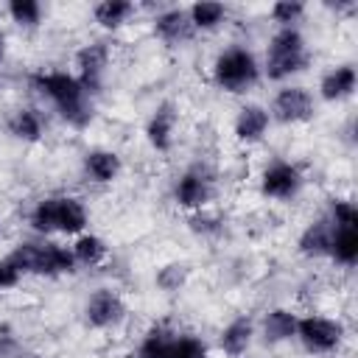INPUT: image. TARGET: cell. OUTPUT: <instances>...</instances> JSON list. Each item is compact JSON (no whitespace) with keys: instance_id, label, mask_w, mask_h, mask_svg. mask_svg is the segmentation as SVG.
Wrapping results in <instances>:
<instances>
[{"instance_id":"11","label":"cell","mask_w":358,"mask_h":358,"mask_svg":"<svg viewBox=\"0 0 358 358\" xmlns=\"http://www.w3.org/2000/svg\"><path fill=\"white\" fill-rule=\"evenodd\" d=\"M173 199H176V204L179 207H185V210H204L207 207V201L213 199V179L204 173V171H199V168H190V171H185L182 176H179V182H176V187H173Z\"/></svg>"},{"instance_id":"25","label":"cell","mask_w":358,"mask_h":358,"mask_svg":"<svg viewBox=\"0 0 358 358\" xmlns=\"http://www.w3.org/2000/svg\"><path fill=\"white\" fill-rule=\"evenodd\" d=\"M187 17H190V22H193L196 31H213V28H218L227 20V6L224 3H207V0H201V3H193L187 8Z\"/></svg>"},{"instance_id":"33","label":"cell","mask_w":358,"mask_h":358,"mask_svg":"<svg viewBox=\"0 0 358 358\" xmlns=\"http://www.w3.org/2000/svg\"><path fill=\"white\" fill-rule=\"evenodd\" d=\"M22 280V271L11 263V257L6 255L3 260H0V291H8V288H14L17 282Z\"/></svg>"},{"instance_id":"22","label":"cell","mask_w":358,"mask_h":358,"mask_svg":"<svg viewBox=\"0 0 358 358\" xmlns=\"http://www.w3.org/2000/svg\"><path fill=\"white\" fill-rule=\"evenodd\" d=\"M330 257L341 266H355L358 260V227H336Z\"/></svg>"},{"instance_id":"19","label":"cell","mask_w":358,"mask_h":358,"mask_svg":"<svg viewBox=\"0 0 358 358\" xmlns=\"http://www.w3.org/2000/svg\"><path fill=\"white\" fill-rule=\"evenodd\" d=\"M296 322H299V319H296L291 310H285V308L268 310L266 319H263V336H266V341L280 344V341L294 338V336H296Z\"/></svg>"},{"instance_id":"23","label":"cell","mask_w":358,"mask_h":358,"mask_svg":"<svg viewBox=\"0 0 358 358\" xmlns=\"http://www.w3.org/2000/svg\"><path fill=\"white\" fill-rule=\"evenodd\" d=\"M131 14H134V3H129V0H103L92 8L95 22L103 28H120L129 22Z\"/></svg>"},{"instance_id":"35","label":"cell","mask_w":358,"mask_h":358,"mask_svg":"<svg viewBox=\"0 0 358 358\" xmlns=\"http://www.w3.org/2000/svg\"><path fill=\"white\" fill-rule=\"evenodd\" d=\"M0 232H3V224H0Z\"/></svg>"},{"instance_id":"27","label":"cell","mask_w":358,"mask_h":358,"mask_svg":"<svg viewBox=\"0 0 358 358\" xmlns=\"http://www.w3.org/2000/svg\"><path fill=\"white\" fill-rule=\"evenodd\" d=\"M185 282H187V266L185 263H168L157 271V285L165 294H176Z\"/></svg>"},{"instance_id":"10","label":"cell","mask_w":358,"mask_h":358,"mask_svg":"<svg viewBox=\"0 0 358 358\" xmlns=\"http://www.w3.org/2000/svg\"><path fill=\"white\" fill-rule=\"evenodd\" d=\"M76 67H78V81L87 90V95H95L101 90L103 70L109 67V48L106 42H90L76 53Z\"/></svg>"},{"instance_id":"2","label":"cell","mask_w":358,"mask_h":358,"mask_svg":"<svg viewBox=\"0 0 358 358\" xmlns=\"http://www.w3.org/2000/svg\"><path fill=\"white\" fill-rule=\"evenodd\" d=\"M28 221L42 235H48V232L81 235L90 224V215H87V207L73 196H48L42 201H36Z\"/></svg>"},{"instance_id":"9","label":"cell","mask_w":358,"mask_h":358,"mask_svg":"<svg viewBox=\"0 0 358 358\" xmlns=\"http://www.w3.org/2000/svg\"><path fill=\"white\" fill-rule=\"evenodd\" d=\"M302 187V173L296 165L285 162V159H277L271 162L263 173H260V193L268 196V199H280V201H288L299 193Z\"/></svg>"},{"instance_id":"7","label":"cell","mask_w":358,"mask_h":358,"mask_svg":"<svg viewBox=\"0 0 358 358\" xmlns=\"http://www.w3.org/2000/svg\"><path fill=\"white\" fill-rule=\"evenodd\" d=\"M84 319L95 330H109V327H115V324H120L126 319V302H123V296L117 291L98 288L84 305Z\"/></svg>"},{"instance_id":"30","label":"cell","mask_w":358,"mask_h":358,"mask_svg":"<svg viewBox=\"0 0 358 358\" xmlns=\"http://www.w3.org/2000/svg\"><path fill=\"white\" fill-rule=\"evenodd\" d=\"M0 358H28V350L8 324H0Z\"/></svg>"},{"instance_id":"8","label":"cell","mask_w":358,"mask_h":358,"mask_svg":"<svg viewBox=\"0 0 358 358\" xmlns=\"http://www.w3.org/2000/svg\"><path fill=\"white\" fill-rule=\"evenodd\" d=\"M277 123H305L313 117V98L305 87H282L271 101V115Z\"/></svg>"},{"instance_id":"12","label":"cell","mask_w":358,"mask_h":358,"mask_svg":"<svg viewBox=\"0 0 358 358\" xmlns=\"http://www.w3.org/2000/svg\"><path fill=\"white\" fill-rule=\"evenodd\" d=\"M154 34H157L165 45L176 48V45L190 42L193 34H196V28H193V22H190V17H187L185 8H168V11L157 14V20H154Z\"/></svg>"},{"instance_id":"14","label":"cell","mask_w":358,"mask_h":358,"mask_svg":"<svg viewBox=\"0 0 358 358\" xmlns=\"http://www.w3.org/2000/svg\"><path fill=\"white\" fill-rule=\"evenodd\" d=\"M333 232H336V224L327 218H319L313 224L305 227V232L299 235L296 246L305 257H330V243H333Z\"/></svg>"},{"instance_id":"29","label":"cell","mask_w":358,"mask_h":358,"mask_svg":"<svg viewBox=\"0 0 358 358\" xmlns=\"http://www.w3.org/2000/svg\"><path fill=\"white\" fill-rule=\"evenodd\" d=\"M207 355V347L201 338L196 336H187V333H176L173 338V347H171V358H204Z\"/></svg>"},{"instance_id":"4","label":"cell","mask_w":358,"mask_h":358,"mask_svg":"<svg viewBox=\"0 0 358 358\" xmlns=\"http://www.w3.org/2000/svg\"><path fill=\"white\" fill-rule=\"evenodd\" d=\"M260 78V64L246 48H227L213 62V81L224 92H249Z\"/></svg>"},{"instance_id":"16","label":"cell","mask_w":358,"mask_h":358,"mask_svg":"<svg viewBox=\"0 0 358 358\" xmlns=\"http://www.w3.org/2000/svg\"><path fill=\"white\" fill-rule=\"evenodd\" d=\"M268 120H271L268 109H263L257 103H246L235 117V137L241 143H257V140H263Z\"/></svg>"},{"instance_id":"26","label":"cell","mask_w":358,"mask_h":358,"mask_svg":"<svg viewBox=\"0 0 358 358\" xmlns=\"http://www.w3.org/2000/svg\"><path fill=\"white\" fill-rule=\"evenodd\" d=\"M8 17L22 28H36L42 20V6L36 0H8Z\"/></svg>"},{"instance_id":"18","label":"cell","mask_w":358,"mask_h":358,"mask_svg":"<svg viewBox=\"0 0 358 358\" xmlns=\"http://www.w3.org/2000/svg\"><path fill=\"white\" fill-rule=\"evenodd\" d=\"M252 336H255V324H252V319L238 316V319H232V322L221 330L218 344H221V350H224L229 358H241V355L249 350Z\"/></svg>"},{"instance_id":"1","label":"cell","mask_w":358,"mask_h":358,"mask_svg":"<svg viewBox=\"0 0 358 358\" xmlns=\"http://www.w3.org/2000/svg\"><path fill=\"white\" fill-rule=\"evenodd\" d=\"M34 87L48 95L59 115L73 126V129H87L90 120H92V101L87 95V90L81 87V81L70 73H62V70H48V73H36L34 76Z\"/></svg>"},{"instance_id":"6","label":"cell","mask_w":358,"mask_h":358,"mask_svg":"<svg viewBox=\"0 0 358 358\" xmlns=\"http://www.w3.org/2000/svg\"><path fill=\"white\" fill-rule=\"evenodd\" d=\"M296 338L305 344L308 352H333L341 338H344V327L327 316H305L296 322Z\"/></svg>"},{"instance_id":"32","label":"cell","mask_w":358,"mask_h":358,"mask_svg":"<svg viewBox=\"0 0 358 358\" xmlns=\"http://www.w3.org/2000/svg\"><path fill=\"white\" fill-rule=\"evenodd\" d=\"M190 229L199 232V235H215V232L221 229V221H218L215 215H207L204 210H196V213L190 215Z\"/></svg>"},{"instance_id":"17","label":"cell","mask_w":358,"mask_h":358,"mask_svg":"<svg viewBox=\"0 0 358 358\" xmlns=\"http://www.w3.org/2000/svg\"><path fill=\"white\" fill-rule=\"evenodd\" d=\"M120 157L115 151H106V148H92L87 151L84 157V173L98 182V185H106V182H115L117 173H120Z\"/></svg>"},{"instance_id":"34","label":"cell","mask_w":358,"mask_h":358,"mask_svg":"<svg viewBox=\"0 0 358 358\" xmlns=\"http://www.w3.org/2000/svg\"><path fill=\"white\" fill-rule=\"evenodd\" d=\"M6 62V36L0 34V64Z\"/></svg>"},{"instance_id":"31","label":"cell","mask_w":358,"mask_h":358,"mask_svg":"<svg viewBox=\"0 0 358 358\" xmlns=\"http://www.w3.org/2000/svg\"><path fill=\"white\" fill-rule=\"evenodd\" d=\"M330 221L336 227H358V210L350 201H344V199H333V204H330Z\"/></svg>"},{"instance_id":"21","label":"cell","mask_w":358,"mask_h":358,"mask_svg":"<svg viewBox=\"0 0 358 358\" xmlns=\"http://www.w3.org/2000/svg\"><path fill=\"white\" fill-rule=\"evenodd\" d=\"M70 252H73L76 266H98V263H103V260H106L109 246L103 243V238L81 232V235L76 238V243L70 246Z\"/></svg>"},{"instance_id":"13","label":"cell","mask_w":358,"mask_h":358,"mask_svg":"<svg viewBox=\"0 0 358 358\" xmlns=\"http://www.w3.org/2000/svg\"><path fill=\"white\" fill-rule=\"evenodd\" d=\"M176 106L171 101H162L154 115L148 117V126H145V137L148 143L157 148V151H168L171 143H173V131H176Z\"/></svg>"},{"instance_id":"15","label":"cell","mask_w":358,"mask_h":358,"mask_svg":"<svg viewBox=\"0 0 358 358\" xmlns=\"http://www.w3.org/2000/svg\"><path fill=\"white\" fill-rule=\"evenodd\" d=\"M355 84H358V76H355V67L352 64H341V67H333L322 76L319 81V95L324 101H344L355 92Z\"/></svg>"},{"instance_id":"24","label":"cell","mask_w":358,"mask_h":358,"mask_svg":"<svg viewBox=\"0 0 358 358\" xmlns=\"http://www.w3.org/2000/svg\"><path fill=\"white\" fill-rule=\"evenodd\" d=\"M8 131L17 137V140H25V143H36L42 137V117L36 109H17L11 117H8Z\"/></svg>"},{"instance_id":"3","label":"cell","mask_w":358,"mask_h":358,"mask_svg":"<svg viewBox=\"0 0 358 358\" xmlns=\"http://www.w3.org/2000/svg\"><path fill=\"white\" fill-rule=\"evenodd\" d=\"M8 257L22 274L59 277L76 271L73 252L59 243H20L14 252H8Z\"/></svg>"},{"instance_id":"5","label":"cell","mask_w":358,"mask_h":358,"mask_svg":"<svg viewBox=\"0 0 358 358\" xmlns=\"http://www.w3.org/2000/svg\"><path fill=\"white\" fill-rule=\"evenodd\" d=\"M308 50H305V39L296 28H280L271 39H268V50H266V76L271 81H282L299 70L308 67Z\"/></svg>"},{"instance_id":"28","label":"cell","mask_w":358,"mask_h":358,"mask_svg":"<svg viewBox=\"0 0 358 358\" xmlns=\"http://www.w3.org/2000/svg\"><path fill=\"white\" fill-rule=\"evenodd\" d=\"M305 14V3L299 0H280L271 6V20L280 22L282 28H294V22H299Z\"/></svg>"},{"instance_id":"20","label":"cell","mask_w":358,"mask_h":358,"mask_svg":"<svg viewBox=\"0 0 358 358\" xmlns=\"http://www.w3.org/2000/svg\"><path fill=\"white\" fill-rule=\"evenodd\" d=\"M176 330H171L168 324H157L145 333V338L140 341L137 358H171V347H173Z\"/></svg>"}]
</instances>
